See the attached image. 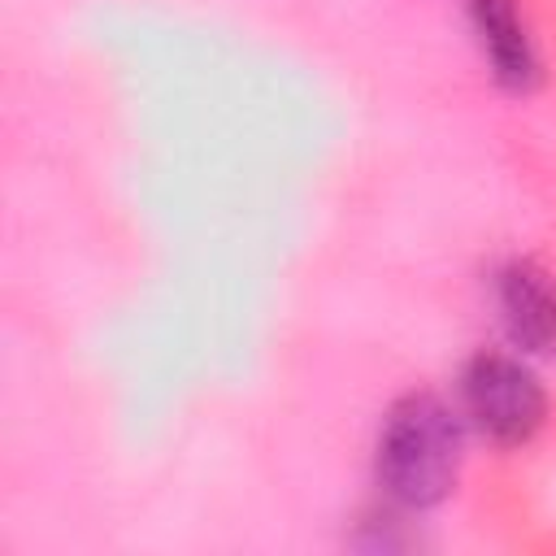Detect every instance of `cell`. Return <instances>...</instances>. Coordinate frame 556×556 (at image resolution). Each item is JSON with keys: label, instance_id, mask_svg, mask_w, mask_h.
Returning <instances> with one entry per match:
<instances>
[{"label": "cell", "instance_id": "cell-1", "mask_svg": "<svg viewBox=\"0 0 556 556\" xmlns=\"http://www.w3.org/2000/svg\"><path fill=\"white\" fill-rule=\"evenodd\" d=\"M460 469V421L430 395L408 391L391 404L378 434V482L404 508H434L456 486Z\"/></svg>", "mask_w": 556, "mask_h": 556}, {"label": "cell", "instance_id": "cell-2", "mask_svg": "<svg viewBox=\"0 0 556 556\" xmlns=\"http://www.w3.org/2000/svg\"><path fill=\"white\" fill-rule=\"evenodd\" d=\"M460 404H465V417L500 447L526 443L547 417V395L539 378L517 356H504V352H478L465 365Z\"/></svg>", "mask_w": 556, "mask_h": 556}, {"label": "cell", "instance_id": "cell-3", "mask_svg": "<svg viewBox=\"0 0 556 556\" xmlns=\"http://www.w3.org/2000/svg\"><path fill=\"white\" fill-rule=\"evenodd\" d=\"M495 304L517 348L556 356V278L534 261H513L495 278Z\"/></svg>", "mask_w": 556, "mask_h": 556}, {"label": "cell", "instance_id": "cell-4", "mask_svg": "<svg viewBox=\"0 0 556 556\" xmlns=\"http://www.w3.org/2000/svg\"><path fill=\"white\" fill-rule=\"evenodd\" d=\"M469 13L495 83L508 91H530L539 83V56L513 0H469Z\"/></svg>", "mask_w": 556, "mask_h": 556}]
</instances>
